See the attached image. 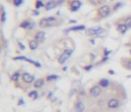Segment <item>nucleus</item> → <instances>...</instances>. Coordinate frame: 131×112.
<instances>
[{
    "label": "nucleus",
    "mask_w": 131,
    "mask_h": 112,
    "mask_svg": "<svg viewBox=\"0 0 131 112\" xmlns=\"http://www.w3.org/2000/svg\"><path fill=\"white\" fill-rule=\"evenodd\" d=\"M124 23L126 24V26L128 27V29H130L131 28V16H127L125 17L124 19Z\"/></svg>",
    "instance_id": "4be33fe9"
},
{
    "label": "nucleus",
    "mask_w": 131,
    "mask_h": 112,
    "mask_svg": "<svg viewBox=\"0 0 131 112\" xmlns=\"http://www.w3.org/2000/svg\"><path fill=\"white\" fill-rule=\"evenodd\" d=\"M38 46H39V42H38L37 40L33 39V40H30V41H29V47H30V49L35 50V49L38 48Z\"/></svg>",
    "instance_id": "f3484780"
},
{
    "label": "nucleus",
    "mask_w": 131,
    "mask_h": 112,
    "mask_svg": "<svg viewBox=\"0 0 131 112\" xmlns=\"http://www.w3.org/2000/svg\"><path fill=\"white\" fill-rule=\"evenodd\" d=\"M82 6V2L80 0H71L69 1V8L72 12H75V11H78Z\"/></svg>",
    "instance_id": "7ed1b4c3"
},
{
    "label": "nucleus",
    "mask_w": 131,
    "mask_h": 112,
    "mask_svg": "<svg viewBox=\"0 0 131 112\" xmlns=\"http://www.w3.org/2000/svg\"><path fill=\"white\" fill-rule=\"evenodd\" d=\"M86 30V27L84 25H79V26H73L69 29L65 30V33H69V32H77V31H83Z\"/></svg>",
    "instance_id": "0eeeda50"
},
{
    "label": "nucleus",
    "mask_w": 131,
    "mask_h": 112,
    "mask_svg": "<svg viewBox=\"0 0 131 112\" xmlns=\"http://www.w3.org/2000/svg\"><path fill=\"white\" fill-rule=\"evenodd\" d=\"M58 78H59L58 75H49V76H47V80H48V81L55 80V79H58Z\"/></svg>",
    "instance_id": "cd10ccee"
},
{
    "label": "nucleus",
    "mask_w": 131,
    "mask_h": 112,
    "mask_svg": "<svg viewBox=\"0 0 131 112\" xmlns=\"http://www.w3.org/2000/svg\"><path fill=\"white\" fill-rule=\"evenodd\" d=\"M119 105H120L119 100H117V99H115V98L110 99L109 102H108V107L111 108V109H116V108L119 107Z\"/></svg>",
    "instance_id": "9d476101"
},
{
    "label": "nucleus",
    "mask_w": 131,
    "mask_h": 112,
    "mask_svg": "<svg viewBox=\"0 0 131 112\" xmlns=\"http://www.w3.org/2000/svg\"><path fill=\"white\" fill-rule=\"evenodd\" d=\"M98 86H99L100 88H108V87L110 86V81H109L108 79H106V78L100 79V80L98 81Z\"/></svg>",
    "instance_id": "a211bd4d"
},
{
    "label": "nucleus",
    "mask_w": 131,
    "mask_h": 112,
    "mask_svg": "<svg viewBox=\"0 0 131 112\" xmlns=\"http://www.w3.org/2000/svg\"><path fill=\"white\" fill-rule=\"evenodd\" d=\"M22 78H23V80H24L26 83H32V82L35 80L34 75H32V74H30V73H28V72L23 73V74H22Z\"/></svg>",
    "instance_id": "423d86ee"
},
{
    "label": "nucleus",
    "mask_w": 131,
    "mask_h": 112,
    "mask_svg": "<svg viewBox=\"0 0 131 112\" xmlns=\"http://www.w3.org/2000/svg\"><path fill=\"white\" fill-rule=\"evenodd\" d=\"M129 52H130V54H131V48H130V50H129Z\"/></svg>",
    "instance_id": "473e14b6"
},
{
    "label": "nucleus",
    "mask_w": 131,
    "mask_h": 112,
    "mask_svg": "<svg viewBox=\"0 0 131 112\" xmlns=\"http://www.w3.org/2000/svg\"><path fill=\"white\" fill-rule=\"evenodd\" d=\"M20 76H21L20 72H15V73L12 75V80H14V81H17V80H18V78H20Z\"/></svg>",
    "instance_id": "a878e982"
},
{
    "label": "nucleus",
    "mask_w": 131,
    "mask_h": 112,
    "mask_svg": "<svg viewBox=\"0 0 131 112\" xmlns=\"http://www.w3.org/2000/svg\"><path fill=\"white\" fill-rule=\"evenodd\" d=\"M29 97L32 98L33 100L37 99V92H36V91H32L31 93H29Z\"/></svg>",
    "instance_id": "393cba45"
},
{
    "label": "nucleus",
    "mask_w": 131,
    "mask_h": 112,
    "mask_svg": "<svg viewBox=\"0 0 131 112\" xmlns=\"http://www.w3.org/2000/svg\"><path fill=\"white\" fill-rule=\"evenodd\" d=\"M123 5H124V3H123V2H118V3H116V4L114 5V7H113V10H117V9L121 8Z\"/></svg>",
    "instance_id": "b1692460"
},
{
    "label": "nucleus",
    "mask_w": 131,
    "mask_h": 112,
    "mask_svg": "<svg viewBox=\"0 0 131 112\" xmlns=\"http://www.w3.org/2000/svg\"><path fill=\"white\" fill-rule=\"evenodd\" d=\"M57 7V3L55 2H53L52 0H48V1L45 3V10H51V9H53V8H55Z\"/></svg>",
    "instance_id": "ddd939ff"
},
{
    "label": "nucleus",
    "mask_w": 131,
    "mask_h": 112,
    "mask_svg": "<svg viewBox=\"0 0 131 112\" xmlns=\"http://www.w3.org/2000/svg\"><path fill=\"white\" fill-rule=\"evenodd\" d=\"M122 65L124 68H126L127 70H131V59H128V58H124L122 59Z\"/></svg>",
    "instance_id": "4468645a"
},
{
    "label": "nucleus",
    "mask_w": 131,
    "mask_h": 112,
    "mask_svg": "<svg viewBox=\"0 0 131 112\" xmlns=\"http://www.w3.org/2000/svg\"><path fill=\"white\" fill-rule=\"evenodd\" d=\"M84 109H85V106H84V104H83L81 101H78V102L75 104V106H74L75 112H83Z\"/></svg>",
    "instance_id": "f8f14e48"
},
{
    "label": "nucleus",
    "mask_w": 131,
    "mask_h": 112,
    "mask_svg": "<svg viewBox=\"0 0 131 112\" xmlns=\"http://www.w3.org/2000/svg\"><path fill=\"white\" fill-rule=\"evenodd\" d=\"M100 94H101V89H100L99 86H93V87L89 90V95H90L91 97H93V98L98 97Z\"/></svg>",
    "instance_id": "39448f33"
},
{
    "label": "nucleus",
    "mask_w": 131,
    "mask_h": 112,
    "mask_svg": "<svg viewBox=\"0 0 131 112\" xmlns=\"http://www.w3.org/2000/svg\"><path fill=\"white\" fill-rule=\"evenodd\" d=\"M23 1H24V0H13L12 2H13V5L17 7V6H20V5L23 3Z\"/></svg>",
    "instance_id": "bb28decb"
},
{
    "label": "nucleus",
    "mask_w": 131,
    "mask_h": 112,
    "mask_svg": "<svg viewBox=\"0 0 131 112\" xmlns=\"http://www.w3.org/2000/svg\"><path fill=\"white\" fill-rule=\"evenodd\" d=\"M112 12V9L110 7V5H102L98 8L97 10V13H98V17L100 19H103V18H107L111 15Z\"/></svg>",
    "instance_id": "f257e3e1"
},
{
    "label": "nucleus",
    "mask_w": 131,
    "mask_h": 112,
    "mask_svg": "<svg viewBox=\"0 0 131 112\" xmlns=\"http://www.w3.org/2000/svg\"><path fill=\"white\" fill-rule=\"evenodd\" d=\"M34 39L37 40L38 42H43L44 39H45V32L44 31H41V30L37 31L35 33V35H34Z\"/></svg>",
    "instance_id": "6e6552de"
},
{
    "label": "nucleus",
    "mask_w": 131,
    "mask_h": 112,
    "mask_svg": "<svg viewBox=\"0 0 131 112\" xmlns=\"http://www.w3.org/2000/svg\"><path fill=\"white\" fill-rule=\"evenodd\" d=\"M13 60H15V61H27V62H29L30 64L35 65L36 67H41V65H40L38 62H35V61H33V60H30V59L26 58V57H14Z\"/></svg>",
    "instance_id": "1a4fd4ad"
},
{
    "label": "nucleus",
    "mask_w": 131,
    "mask_h": 112,
    "mask_svg": "<svg viewBox=\"0 0 131 112\" xmlns=\"http://www.w3.org/2000/svg\"><path fill=\"white\" fill-rule=\"evenodd\" d=\"M127 30H128V27L126 26L125 23H119V24H117V31L119 33L125 34L127 32Z\"/></svg>",
    "instance_id": "9b49d317"
},
{
    "label": "nucleus",
    "mask_w": 131,
    "mask_h": 112,
    "mask_svg": "<svg viewBox=\"0 0 131 112\" xmlns=\"http://www.w3.org/2000/svg\"><path fill=\"white\" fill-rule=\"evenodd\" d=\"M43 85H44V79H43V78H38V79H36V80L34 81V87H35L36 89L41 88Z\"/></svg>",
    "instance_id": "6ab92c4d"
},
{
    "label": "nucleus",
    "mask_w": 131,
    "mask_h": 112,
    "mask_svg": "<svg viewBox=\"0 0 131 112\" xmlns=\"http://www.w3.org/2000/svg\"><path fill=\"white\" fill-rule=\"evenodd\" d=\"M31 24H32V22L30 21V20H24L21 24H20V27L22 28V29H29V27L31 26Z\"/></svg>",
    "instance_id": "2eb2a0df"
},
{
    "label": "nucleus",
    "mask_w": 131,
    "mask_h": 112,
    "mask_svg": "<svg viewBox=\"0 0 131 112\" xmlns=\"http://www.w3.org/2000/svg\"><path fill=\"white\" fill-rule=\"evenodd\" d=\"M33 15H34V16H39V11L36 9V10H34V11H33Z\"/></svg>",
    "instance_id": "c756f323"
},
{
    "label": "nucleus",
    "mask_w": 131,
    "mask_h": 112,
    "mask_svg": "<svg viewBox=\"0 0 131 112\" xmlns=\"http://www.w3.org/2000/svg\"><path fill=\"white\" fill-rule=\"evenodd\" d=\"M38 26H39L40 28H46V27H49V23H48L47 18H42V19L38 22Z\"/></svg>",
    "instance_id": "dca6fc26"
},
{
    "label": "nucleus",
    "mask_w": 131,
    "mask_h": 112,
    "mask_svg": "<svg viewBox=\"0 0 131 112\" xmlns=\"http://www.w3.org/2000/svg\"><path fill=\"white\" fill-rule=\"evenodd\" d=\"M103 32V29L101 27H93V28H89V29L85 30L86 35L88 36H94V35H99Z\"/></svg>",
    "instance_id": "20e7f679"
},
{
    "label": "nucleus",
    "mask_w": 131,
    "mask_h": 112,
    "mask_svg": "<svg viewBox=\"0 0 131 112\" xmlns=\"http://www.w3.org/2000/svg\"><path fill=\"white\" fill-rule=\"evenodd\" d=\"M91 68H92V65H88V66H85V67H84V69H85L86 71L91 70Z\"/></svg>",
    "instance_id": "c85d7f7f"
},
{
    "label": "nucleus",
    "mask_w": 131,
    "mask_h": 112,
    "mask_svg": "<svg viewBox=\"0 0 131 112\" xmlns=\"http://www.w3.org/2000/svg\"><path fill=\"white\" fill-rule=\"evenodd\" d=\"M47 20H48V23H49V27H52V26L57 25L58 19L55 17H47Z\"/></svg>",
    "instance_id": "aec40b11"
},
{
    "label": "nucleus",
    "mask_w": 131,
    "mask_h": 112,
    "mask_svg": "<svg viewBox=\"0 0 131 112\" xmlns=\"http://www.w3.org/2000/svg\"><path fill=\"white\" fill-rule=\"evenodd\" d=\"M42 7H45V3H43L42 0H37L36 1V4H35V8L36 9H40Z\"/></svg>",
    "instance_id": "412c9836"
},
{
    "label": "nucleus",
    "mask_w": 131,
    "mask_h": 112,
    "mask_svg": "<svg viewBox=\"0 0 131 112\" xmlns=\"http://www.w3.org/2000/svg\"><path fill=\"white\" fill-rule=\"evenodd\" d=\"M5 21H6V11H5L4 7L1 6V22L5 23Z\"/></svg>",
    "instance_id": "5701e85b"
},
{
    "label": "nucleus",
    "mask_w": 131,
    "mask_h": 112,
    "mask_svg": "<svg viewBox=\"0 0 131 112\" xmlns=\"http://www.w3.org/2000/svg\"><path fill=\"white\" fill-rule=\"evenodd\" d=\"M18 45H20V47H21L22 49H25V46L23 45V43H22V42H18Z\"/></svg>",
    "instance_id": "7c9ffc66"
},
{
    "label": "nucleus",
    "mask_w": 131,
    "mask_h": 112,
    "mask_svg": "<svg viewBox=\"0 0 131 112\" xmlns=\"http://www.w3.org/2000/svg\"><path fill=\"white\" fill-rule=\"evenodd\" d=\"M70 23H72V24H73V23H74V24H76V23H77V21H76V20H71V21H70Z\"/></svg>",
    "instance_id": "2f4dec72"
},
{
    "label": "nucleus",
    "mask_w": 131,
    "mask_h": 112,
    "mask_svg": "<svg viewBox=\"0 0 131 112\" xmlns=\"http://www.w3.org/2000/svg\"><path fill=\"white\" fill-rule=\"evenodd\" d=\"M72 53H73V49H70V48L66 49V50L60 55V57H59V64H61V65L65 64V63L69 60V58L72 55Z\"/></svg>",
    "instance_id": "f03ea898"
}]
</instances>
